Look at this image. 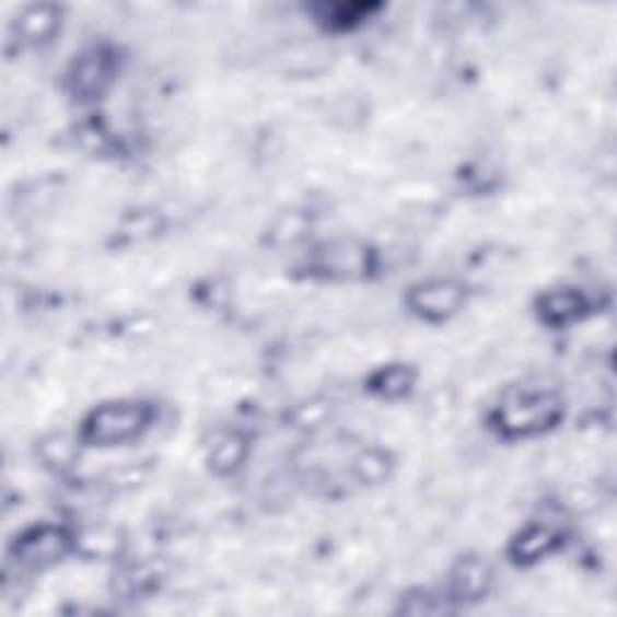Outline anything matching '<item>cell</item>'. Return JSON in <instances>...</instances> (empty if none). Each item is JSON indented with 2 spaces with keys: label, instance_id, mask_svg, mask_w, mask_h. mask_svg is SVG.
I'll list each match as a JSON object with an SVG mask.
<instances>
[{
  "label": "cell",
  "instance_id": "12",
  "mask_svg": "<svg viewBox=\"0 0 617 617\" xmlns=\"http://www.w3.org/2000/svg\"><path fill=\"white\" fill-rule=\"evenodd\" d=\"M80 436L73 439L63 432H54V434H46L39 446H37V454L44 461V466H51L58 470H66L73 466L78 461L80 454Z\"/></svg>",
  "mask_w": 617,
  "mask_h": 617
},
{
  "label": "cell",
  "instance_id": "6",
  "mask_svg": "<svg viewBox=\"0 0 617 617\" xmlns=\"http://www.w3.org/2000/svg\"><path fill=\"white\" fill-rule=\"evenodd\" d=\"M492 584V569L480 557H463L449 574V593L454 601H480Z\"/></svg>",
  "mask_w": 617,
  "mask_h": 617
},
{
  "label": "cell",
  "instance_id": "16",
  "mask_svg": "<svg viewBox=\"0 0 617 617\" xmlns=\"http://www.w3.org/2000/svg\"><path fill=\"white\" fill-rule=\"evenodd\" d=\"M364 266H366V254L354 244L330 246V252L326 254V268L328 270L352 272V270H362Z\"/></svg>",
  "mask_w": 617,
  "mask_h": 617
},
{
  "label": "cell",
  "instance_id": "9",
  "mask_svg": "<svg viewBox=\"0 0 617 617\" xmlns=\"http://www.w3.org/2000/svg\"><path fill=\"white\" fill-rule=\"evenodd\" d=\"M560 545V533L550 526H528L509 545V557L516 564H533L548 557Z\"/></svg>",
  "mask_w": 617,
  "mask_h": 617
},
{
  "label": "cell",
  "instance_id": "2",
  "mask_svg": "<svg viewBox=\"0 0 617 617\" xmlns=\"http://www.w3.org/2000/svg\"><path fill=\"white\" fill-rule=\"evenodd\" d=\"M562 418V400L557 394H526L504 400L492 412V424L504 436H533L552 427Z\"/></svg>",
  "mask_w": 617,
  "mask_h": 617
},
{
  "label": "cell",
  "instance_id": "8",
  "mask_svg": "<svg viewBox=\"0 0 617 617\" xmlns=\"http://www.w3.org/2000/svg\"><path fill=\"white\" fill-rule=\"evenodd\" d=\"M586 312L584 294L577 290H552L540 294L538 300V318L550 328H564L569 324L579 322Z\"/></svg>",
  "mask_w": 617,
  "mask_h": 617
},
{
  "label": "cell",
  "instance_id": "13",
  "mask_svg": "<svg viewBox=\"0 0 617 617\" xmlns=\"http://www.w3.org/2000/svg\"><path fill=\"white\" fill-rule=\"evenodd\" d=\"M415 384V372L408 364H388L370 376V388L382 398L406 396Z\"/></svg>",
  "mask_w": 617,
  "mask_h": 617
},
{
  "label": "cell",
  "instance_id": "10",
  "mask_svg": "<svg viewBox=\"0 0 617 617\" xmlns=\"http://www.w3.org/2000/svg\"><path fill=\"white\" fill-rule=\"evenodd\" d=\"M126 548L124 533L112 526H88L75 533V552L90 560H116Z\"/></svg>",
  "mask_w": 617,
  "mask_h": 617
},
{
  "label": "cell",
  "instance_id": "11",
  "mask_svg": "<svg viewBox=\"0 0 617 617\" xmlns=\"http://www.w3.org/2000/svg\"><path fill=\"white\" fill-rule=\"evenodd\" d=\"M246 454H248V442L244 434L222 432L208 451L210 470H216L218 476H230V473H234L236 468H242Z\"/></svg>",
  "mask_w": 617,
  "mask_h": 617
},
{
  "label": "cell",
  "instance_id": "4",
  "mask_svg": "<svg viewBox=\"0 0 617 617\" xmlns=\"http://www.w3.org/2000/svg\"><path fill=\"white\" fill-rule=\"evenodd\" d=\"M468 290L466 284L451 278H436L412 284L406 302L415 316H420L422 322L442 324L446 318L456 316L463 304H466Z\"/></svg>",
  "mask_w": 617,
  "mask_h": 617
},
{
  "label": "cell",
  "instance_id": "1",
  "mask_svg": "<svg viewBox=\"0 0 617 617\" xmlns=\"http://www.w3.org/2000/svg\"><path fill=\"white\" fill-rule=\"evenodd\" d=\"M152 408L140 400H112L94 408L80 427V442L88 446H121L150 427Z\"/></svg>",
  "mask_w": 617,
  "mask_h": 617
},
{
  "label": "cell",
  "instance_id": "14",
  "mask_svg": "<svg viewBox=\"0 0 617 617\" xmlns=\"http://www.w3.org/2000/svg\"><path fill=\"white\" fill-rule=\"evenodd\" d=\"M352 473L364 485L384 482L391 473V456L382 449H366L352 461Z\"/></svg>",
  "mask_w": 617,
  "mask_h": 617
},
{
  "label": "cell",
  "instance_id": "7",
  "mask_svg": "<svg viewBox=\"0 0 617 617\" xmlns=\"http://www.w3.org/2000/svg\"><path fill=\"white\" fill-rule=\"evenodd\" d=\"M58 27H61V8L54 3H34L18 15L13 32L22 44H44L54 37Z\"/></svg>",
  "mask_w": 617,
  "mask_h": 617
},
{
  "label": "cell",
  "instance_id": "15",
  "mask_svg": "<svg viewBox=\"0 0 617 617\" xmlns=\"http://www.w3.org/2000/svg\"><path fill=\"white\" fill-rule=\"evenodd\" d=\"M316 13L322 20H326L328 27L334 30H348L364 18V13H370V5H348V3H336V5H322L316 8Z\"/></svg>",
  "mask_w": 617,
  "mask_h": 617
},
{
  "label": "cell",
  "instance_id": "5",
  "mask_svg": "<svg viewBox=\"0 0 617 617\" xmlns=\"http://www.w3.org/2000/svg\"><path fill=\"white\" fill-rule=\"evenodd\" d=\"M114 78V54L104 46H92L80 56H75L68 73L70 92L78 100H97L100 94L109 88Z\"/></svg>",
  "mask_w": 617,
  "mask_h": 617
},
{
  "label": "cell",
  "instance_id": "3",
  "mask_svg": "<svg viewBox=\"0 0 617 617\" xmlns=\"http://www.w3.org/2000/svg\"><path fill=\"white\" fill-rule=\"evenodd\" d=\"M75 550V536L61 526L42 524L27 528L13 543V557L25 569H46L61 562L68 552Z\"/></svg>",
  "mask_w": 617,
  "mask_h": 617
}]
</instances>
